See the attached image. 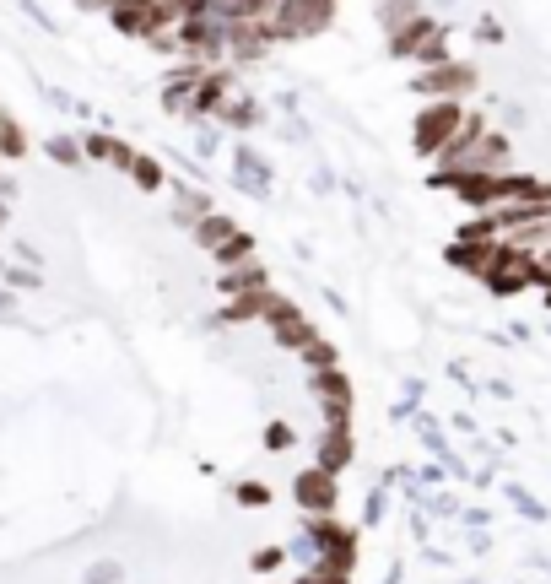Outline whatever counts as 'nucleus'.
Segmentation results:
<instances>
[{
  "label": "nucleus",
  "instance_id": "f257e3e1",
  "mask_svg": "<svg viewBox=\"0 0 551 584\" xmlns=\"http://www.w3.org/2000/svg\"><path fill=\"white\" fill-rule=\"evenodd\" d=\"M460 130H465V109H460L454 98H438L433 109H422V114H416V130H411V136H416V152L438 157L443 146H449L454 136H460Z\"/></svg>",
  "mask_w": 551,
  "mask_h": 584
},
{
  "label": "nucleus",
  "instance_id": "f03ea898",
  "mask_svg": "<svg viewBox=\"0 0 551 584\" xmlns=\"http://www.w3.org/2000/svg\"><path fill=\"white\" fill-rule=\"evenodd\" d=\"M487 287L497 292V298H514V292L535 287V255L503 244V249H497V260H492V271H487Z\"/></svg>",
  "mask_w": 551,
  "mask_h": 584
},
{
  "label": "nucleus",
  "instance_id": "7ed1b4c3",
  "mask_svg": "<svg viewBox=\"0 0 551 584\" xmlns=\"http://www.w3.org/2000/svg\"><path fill=\"white\" fill-rule=\"evenodd\" d=\"M330 22V0H281L276 6V38L319 33Z\"/></svg>",
  "mask_w": 551,
  "mask_h": 584
},
{
  "label": "nucleus",
  "instance_id": "20e7f679",
  "mask_svg": "<svg viewBox=\"0 0 551 584\" xmlns=\"http://www.w3.org/2000/svg\"><path fill=\"white\" fill-rule=\"evenodd\" d=\"M265 325H271L276 341H281V347H292V352H303L308 341H314V325H308L287 298H265Z\"/></svg>",
  "mask_w": 551,
  "mask_h": 584
},
{
  "label": "nucleus",
  "instance_id": "39448f33",
  "mask_svg": "<svg viewBox=\"0 0 551 584\" xmlns=\"http://www.w3.org/2000/svg\"><path fill=\"white\" fill-rule=\"evenodd\" d=\"M314 395H319V406H325V422H330V428H346V422H352V384H346L341 368H325V374H314Z\"/></svg>",
  "mask_w": 551,
  "mask_h": 584
},
{
  "label": "nucleus",
  "instance_id": "423d86ee",
  "mask_svg": "<svg viewBox=\"0 0 551 584\" xmlns=\"http://www.w3.org/2000/svg\"><path fill=\"white\" fill-rule=\"evenodd\" d=\"M416 87H422V92H433V98H454V103H460L465 92L476 87V71H470V65L443 60V65H427V71L416 76Z\"/></svg>",
  "mask_w": 551,
  "mask_h": 584
},
{
  "label": "nucleus",
  "instance_id": "0eeeda50",
  "mask_svg": "<svg viewBox=\"0 0 551 584\" xmlns=\"http://www.w3.org/2000/svg\"><path fill=\"white\" fill-rule=\"evenodd\" d=\"M308 547L319 552V563H341V568H352L357 536H352L346 525H335V520H319L314 530H308Z\"/></svg>",
  "mask_w": 551,
  "mask_h": 584
},
{
  "label": "nucleus",
  "instance_id": "6e6552de",
  "mask_svg": "<svg viewBox=\"0 0 551 584\" xmlns=\"http://www.w3.org/2000/svg\"><path fill=\"white\" fill-rule=\"evenodd\" d=\"M497 249H503V238H460V244L449 249V260L460 265V271H470V276H481V282H487Z\"/></svg>",
  "mask_w": 551,
  "mask_h": 584
},
{
  "label": "nucleus",
  "instance_id": "1a4fd4ad",
  "mask_svg": "<svg viewBox=\"0 0 551 584\" xmlns=\"http://www.w3.org/2000/svg\"><path fill=\"white\" fill-rule=\"evenodd\" d=\"M292 493H298V503L303 509H314V514H330L335 509V476L330 471H303L298 476V487H292Z\"/></svg>",
  "mask_w": 551,
  "mask_h": 584
},
{
  "label": "nucleus",
  "instance_id": "9d476101",
  "mask_svg": "<svg viewBox=\"0 0 551 584\" xmlns=\"http://www.w3.org/2000/svg\"><path fill=\"white\" fill-rule=\"evenodd\" d=\"M352 466V428H325V438H319V471H341Z\"/></svg>",
  "mask_w": 551,
  "mask_h": 584
},
{
  "label": "nucleus",
  "instance_id": "9b49d317",
  "mask_svg": "<svg viewBox=\"0 0 551 584\" xmlns=\"http://www.w3.org/2000/svg\"><path fill=\"white\" fill-rule=\"evenodd\" d=\"M222 292H227V298H249V292H265V271H260V265H238V271L222 276Z\"/></svg>",
  "mask_w": 551,
  "mask_h": 584
},
{
  "label": "nucleus",
  "instance_id": "f8f14e48",
  "mask_svg": "<svg viewBox=\"0 0 551 584\" xmlns=\"http://www.w3.org/2000/svg\"><path fill=\"white\" fill-rule=\"evenodd\" d=\"M227 76L222 71H206V76H200V87H195V109H206V114H222L227 109Z\"/></svg>",
  "mask_w": 551,
  "mask_h": 584
},
{
  "label": "nucleus",
  "instance_id": "ddd939ff",
  "mask_svg": "<svg viewBox=\"0 0 551 584\" xmlns=\"http://www.w3.org/2000/svg\"><path fill=\"white\" fill-rule=\"evenodd\" d=\"M233 233H238V228H233V222H227V217H200V222H195V238L211 249V255H217V249H222Z\"/></svg>",
  "mask_w": 551,
  "mask_h": 584
},
{
  "label": "nucleus",
  "instance_id": "4468645a",
  "mask_svg": "<svg viewBox=\"0 0 551 584\" xmlns=\"http://www.w3.org/2000/svg\"><path fill=\"white\" fill-rule=\"evenodd\" d=\"M346 574H352V568H341V563H314L298 584H346Z\"/></svg>",
  "mask_w": 551,
  "mask_h": 584
},
{
  "label": "nucleus",
  "instance_id": "2eb2a0df",
  "mask_svg": "<svg viewBox=\"0 0 551 584\" xmlns=\"http://www.w3.org/2000/svg\"><path fill=\"white\" fill-rule=\"evenodd\" d=\"M303 357H308V368H314V374H325V368H335V347H330V341H308V347H303Z\"/></svg>",
  "mask_w": 551,
  "mask_h": 584
},
{
  "label": "nucleus",
  "instance_id": "dca6fc26",
  "mask_svg": "<svg viewBox=\"0 0 551 584\" xmlns=\"http://www.w3.org/2000/svg\"><path fill=\"white\" fill-rule=\"evenodd\" d=\"M0 152H6V157H22V152H28V141H22V130L11 125L6 114H0Z\"/></svg>",
  "mask_w": 551,
  "mask_h": 584
},
{
  "label": "nucleus",
  "instance_id": "f3484780",
  "mask_svg": "<svg viewBox=\"0 0 551 584\" xmlns=\"http://www.w3.org/2000/svg\"><path fill=\"white\" fill-rule=\"evenodd\" d=\"M130 174H136L141 190H157V184H163V168H157L152 157H136V163H130Z\"/></svg>",
  "mask_w": 551,
  "mask_h": 584
},
{
  "label": "nucleus",
  "instance_id": "a211bd4d",
  "mask_svg": "<svg viewBox=\"0 0 551 584\" xmlns=\"http://www.w3.org/2000/svg\"><path fill=\"white\" fill-rule=\"evenodd\" d=\"M249 249H254V238H249V233H233V238H227V244L217 249V260H222V265H233V260H244Z\"/></svg>",
  "mask_w": 551,
  "mask_h": 584
},
{
  "label": "nucleus",
  "instance_id": "6ab92c4d",
  "mask_svg": "<svg viewBox=\"0 0 551 584\" xmlns=\"http://www.w3.org/2000/svg\"><path fill=\"white\" fill-rule=\"evenodd\" d=\"M265 498H271V493H265V482H244V487H238V503H244V509H254V503L265 509Z\"/></svg>",
  "mask_w": 551,
  "mask_h": 584
},
{
  "label": "nucleus",
  "instance_id": "aec40b11",
  "mask_svg": "<svg viewBox=\"0 0 551 584\" xmlns=\"http://www.w3.org/2000/svg\"><path fill=\"white\" fill-rule=\"evenodd\" d=\"M87 584H125V579H119V563H98L87 574Z\"/></svg>",
  "mask_w": 551,
  "mask_h": 584
},
{
  "label": "nucleus",
  "instance_id": "412c9836",
  "mask_svg": "<svg viewBox=\"0 0 551 584\" xmlns=\"http://www.w3.org/2000/svg\"><path fill=\"white\" fill-rule=\"evenodd\" d=\"M535 282H541V287H551V244L541 249V255H535Z\"/></svg>",
  "mask_w": 551,
  "mask_h": 584
},
{
  "label": "nucleus",
  "instance_id": "4be33fe9",
  "mask_svg": "<svg viewBox=\"0 0 551 584\" xmlns=\"http://www.w3.org/2000/svg\"><path fill=\"white\" fill-rule=\"evenodd\" d=\"M0 222H6V206H0Z\"/></svg>",
  "mask_w": 551,
  "mask_h": 584
}]
</instances>
